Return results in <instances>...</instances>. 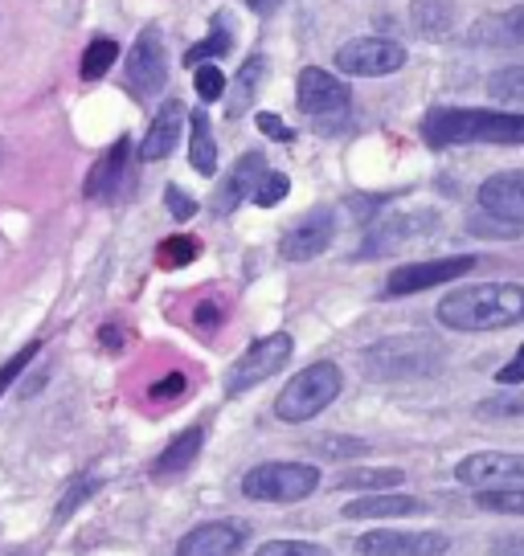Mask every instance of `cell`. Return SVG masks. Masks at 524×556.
I'll return each mask as SVG.
<instances>
[{"instance_id": "obj_1", "label": "cell", "mask_w": 524, "mask_h": 556, "mask_svg": "<svg viewBox=\"0 0 524 556\" xmlns=\"http://www.w3.org/2000/svg\"><path fill=\"white\" fill-rule=\"evenodd\" d=\"M438 324L451 331H500L524 319L521 282H475L442 295L435 307Z\"/></svg>"}, {"instance_id": "obj_21", "label": "cell", "mask_w": 524, "mask_h": 556, "mask_svg": "<svg viewBox=\"0 0 524 556\" xmlns=\"http://www.w3.org/2000/svg\"><path fill=\"white\" fill-rule=\"evenodd\" d=\"M180 127H185V106L176 103V99H169V103L157 111V119H152V127H148V136H144L140 160L157 164V160L169 156V152L176 148V139H180Z\"/></svg>"}, {"instance_id": "obj_32", "label": "cell", "mask_w": 524, "mask_h": 556, "mask_svg": "<svg viewBox=\"0 0 524 556\" xmlns=\"http://www.w3.org/2000/svg\"><path fill=\"white\" fill-rule=\"evenodd\" d=\"M201 254V242L197 238H169V242H160V266H169V270H176V266H189L192 258Z\"/></svg>"}, {"instance_id": "obj_44", "label": "cell", "mask_w": 524, "mask_h": 556, "mask_svg": "<svg viewBox=\"0 0 524 556\" xmlns=\"http://www.w3.org/2000/svg\"><path fill=\"white\" fill-rule=\"evenodd\" d=\"M95 486H99V483H95V479H87V483H74V491H71V495H66V500H62V507H58V516H71L74 504H78V500H87V495H90V491H95Z\"/></svg>"}, {"instance_id": "obj_26", "label": "cell", "mask_w": 524, "mask_h": 556, "mask_svg": "<svg viewBox=\"0 0 524 556\" xmlns=\"http://www.w3.org/2000/svg\"><path fill=\"white\" fill-rule=\"evenodd\" d=\"M189 160L201 176L217 173V139L210 131V119L205 115H192V136H189Z\"/></svg>"}, {"instance_id": "obj_5", "label": "cell", "mask_w": 524, "mask_h": 556, "mask_svg": "<svg viewBox=\"0 0 524 556\" xmlns=\"http://www.w3.org/2000/svg\"><path fill=\"white\" fill-rule=\"evenodd\" d=\"M320 491L312 463H259L242 475V495L254 504H299Z\"/></svg>"}, {"instance_id": "obj_12", "label": "cell", "mask_w": 524, "mask_h": 556, "mask_svg": "<svg viewBox=\"0 0 524 556\" xmlns=\"http://www.w3.org/2000/svg\"><path fill=\"white\" fill-rule=\"evenodd\" d=\"M169 83V50H164V37L160 29H144L132 46V58H127V87L136 90L140 99L148 94H160Z\"/></svg>"}, {"instance_id": "obj_14", "label": "cell", "mask_w": 524, "mask_h": 556, "mask_svg": "<svg viewBox=\"0 0 524 556\" xmlns=\"http://www.w3.org/2000/svg\"><path fill=\"white\" fill-rule=\"evenodd\" d=\"M333 238H336V213L315 208V213H308L296 229H287V233H283L279 250H283V258L287 262H312L333 245Z\"/></svg>"}, {"instance_id": "obj_42", "label": "cell", "mask_w": 524, "mask_h": 556, "mask_svg": "<svg viewBox=\"0 0 524 556\" xmlns=\"http://www.w3.org/2000/svg\"><path fill=\"white\" fill-rule=\"evenodd\" d=\"M496 381L504 384V389H508V384H521L524 381V348L516 352V356H512V361H508L504 368H500V372H496Z\"/></svg>"}, {"instance_id": "obj_39", "label": "cell", "mask_w": 524, "mask_h": 556, "mask_svg": "<svg viewBox=\"0 0 524 556\" xmlns=\"http://www.w3.org/2000/svg\"><path fill=\"white\" fill-rule=\"evenodd\" d=\"M164 205H169V213H173L176 222H189L192 213H197V201H192V197H185V189H176V185H169V189H164Z\"/></svg>"}, {"instance_id": "obj_38", "label": "cell", "mask_w": 524, "mask_h": 556, "mask_svg": "<svg viewBox=\"0 0 524 556\" xmlns=\"http://www.w3.org/2000/svg\"><path fill=\"white\" fill-rule=\"evenodd\" d=\"M34 356H37V344H29V348H21L13 361H4V365H0V397H4V393L17 384V377L25 372V365H29Z\"/></svg>"}, {"instance_id": "obj_2", "label": "cell", "mask_w": 524, "mask_h": 556, "mask_svg": "<svg viewBox=\"0 0 524 556\" xmlns=\"http://www.w3.org/2000/svg\"><path fill=\"white\" fill-rule=\"evenodd\" d=\"M422 136H426L431 148H451V143H524V115L438 106V111H431L422 119Z\"/></svg>"}, {"instance_id": "obj_24", "label": "cell", "mask_w": 524, "mask_h": 556, "mask_svg": "<svg viewBox=\"0 0 524 556\" xmlns=\"http://www.w3.org/2000/svg\"><path fill=\"white\" fill-rule=\"evenodd\" d=\"M262 74H266V58L250 53L246 66L238 70V78H234V90H229V106H226L229 119H242L246 111H250V103H254V94L262 87Z\"/></svg>"}, {"instance_id": "obj_43", "label": "cell", "mask_w": 524, "mask_h": 556, "mask_svg": "<svg viewBox=\"0 0 524 556\" xmlns=\"http://www.w3.org/2000/svg\"><path fill=\"white\" fill-rule=\"evenodd\" d=\"M488 556H524V536H500V540H491Z\"/></svg>"}, {"instance_id": "obj_25", "label": "cell", "mask_w": 524, "mask_h": 556, "mask_svg": "<svg viewBox=\"0 0 524 556\" xmlns=\"http://www.w3.org/2000/svg\"><path fill=\"white\" fill-rule=\"evenodd\" d=\"M406 475L394 467H361V470H345L340 479H336L333 486H340V491H394V486H402Z\"/></svg>"}, {"instance_id": "obj_27", "label": "cell", "mask_w": 524, "mask_h": 556, "mask_svg": "<svg viewBox=\"0 0 524 556\" xmlns=\"http://www.w3.org/2000/svg\"><path fill=\"white\" fill-rule=\"evenodd\" d=\"M475 507L491 516H524V486H479Z\"/></svg>"}, {"instance_id": "obj_23", "label": "cell", "mask_w": 524, "mask_h": 556, "mask_svg": "<svg viewBox=\"0 0 524 556\" xmlns=\"http://www.w3.org/2000/svg\"><path fill=\"white\" fill-rule=\"evenodd\" d=\"M201 442H205V430H201V426H192V430H185L180 438H173V442L164 446V454L152 463V475H157V479H173L180 470H189L192 463H197V454H201Z\"/></svg>"}, {"instance_id": "obj_16", "label": "cell", "mask_w": 524, "mask_h": 556, "mask_svg": "<svg viewBox=\"0 0 524 556\" xmlns=\"http://www.w3.org/2000/svg\"><path fill=\"white\" fill-rule=\"evenodd\" d=\"M467 46H475V50H516V46H524V4L479 17L467 29Z\"/></svg>"}, {"instance_id": "obj_37", "label": "cell", "mask_w": 524, "mask_h": 556, "mask_svg": "<svg viewBox=\"0 0 524 556\" xmlns=\"http://www.w3.org/2000/svg\"><path fill=\"white\" fill-rule=\"evenodd\" d=\"M315 451L328 454V458H361V454L369 451L361 438H340V434H328L315 442Z\"/></svg>"}, {"instance_id": "obj_15", "label": "cell", "mask_w": 524, "mask_h": 556, "mask_svg": "<svg viewBox=\"0 0 524 556\" xmlns=\"http://www.w3.org/2000/svg\"><path fill=\"white\" fill-rule=\"evenodd\" d=\"M246 540V523L234 520H213V523H197L192 532L180 536L176 544V556H238Z\"/></svg>"}, {"instance_id": "obj_35", "label": "cell", "mask_w": 524, "mask_h": 556, "mask_svg": "<svg viewBox=\"0 0 524 556\" xmlns=\"http://www.w3.org/2000/svg\"><path fill=\"white\" fill-rule=\"evenodd\" d=\"M192 83H197V94L205 99V103H217L222 94H226V74L210 62H201V66H192Z\"/></svg>"}, {"instance_id": "obj_41", "label": "cell", "mask_w": 524, "mask_h": 556, "mask_svg": "<svg viewBox=\"0 0 524 556\" xmlns=\"http://www.w3.org/2000/svg\"><path fill=\"white\" fill-rule=\"evenodd\" d=\"M259 131L262 136H271L275 143H291V139H296V131H291L279 115H259Z\"/></svg>"}, {"instance_id": "obj_28", "label": "cell", "mask_w": 524, "mask_h": 556, "mask_svg": "<svg viewBox=\"0 0 524 556\" xmlns=\"http://www.w3.org/2000/svg\"><path fill=\"white\" fill-rule=\"evenodd\" d=\"M229 46H234L229 21H226V13H217V17H213V34L205 37L201 46H192V50L185 53V62H189V66H201V62H210V58H226Z\"/></svg>"}, {"instance_id": "obj_6", "label": "cell", "mask_w": 524, "mask_h": 556, "mask_svg": "<svg viewBox=\"0 0 524 556\" xmlns=\"http://www.w3.org/2000/svg\"><path fill=\"white\" fill-rule=\"evenodd\" d=\"M296 103L303 115H312L315 127L328 136V131H340V123L349 115V87L320 66H308L299 74V94Z\"/></svg>"}, {"instance_id": "obj_30", "label": "cell", "mask_w": 524, "mask_h": 556, "mask_svg": "<svg viewBox=\"0 0 524 556\" xmlns=\"http://www.w3.org/2000/svg\"><path fill=\"white\" fill-rule=\"evenodd\" d=\"M115 58H120V46L111 41V37H95L87 46V53H83V66H78V74L87 78V83H95V78H103L107 70L115 66Z\"/></svg>"}, {"instance_id": "obj_7", "label": "cell", "mask_w": 524, "mask_h": 556, "mask_svg": "<svg viewBox=\"0 0 524 556\" xmlns=\"http://www.w3.org/2000/svg\"><path fill=\"white\" fill-rule=\"evenodd\" d=\"M291 352H296V340H291L287 331H275V336H262V340H254V344L246 348L242 356L229 365L226 393H229V397H238V393H246V389L271 381V377H275V372L291 361Z\"/></svg>"}, {"instance_id": "obj_11", "label": "cell", "mask_w": 524, "mask_h": 556, "mask_svg": "<svg viewBox=\"0 0 524 556\" xmlns=\"http://www.w3.org/2000/svg\"><path fill=\"white\" fill-rule=\"evenodd\" d=\"M357 556H447L451 553V536L447 532H365L352 540Z\"/></svg>"}, {"instance_id": "obj_13", "label": "cell", "mask_w": 524, "mask_h": 556, "mask_svg": "<svg viewBox=\"0 0 524 556\" xmlns=\"http://www.w3.org/2000/svg\"><path fill=\"white\" fill-rule=\"evenodd\" d=\"M454 479L463 486H524V454H500V451H479L467 454L459 467H454Z\"/></svg>"}, {"instance_id": "obj_10", "label": "cell", "mask_w": 524, "mask_h": 556, "mask_svg": "<svg viewBox=\"0 0 524 556\" xmlns=\"http://www.w3.org/2000/svg\"><path fill=\"white\" fill-rule=\"evenodd\" d=\"M467 270H475L472 254H459V258H431V262H410V266H398L389 282H385V299L398 295H419V291H431V287H442V282H454Z\"/></svg>"}, {"instance_id": "obj_22", "label": "cell", "mask_w": 524, "mask_h": 556, "mask_svg": "<svg viewBox=\"0 0 524 556\" xmlns=\"http://www.w3.org/2000/svg\"><path fill=\"white\" fill-rule=\"evenodd\" d=\"M410 21L426 41H442V37H451L459 9H454V0H410Z\"/></svg>"}, {"instance_id": "obj_36", "label": "cell", "mask_w": 524, "mask_h": 556, "mask_svg": "<svg viewBox=\"0 0 524 556\" xmlns=\"http://www.w3.org/2000/svg\"><path fill=\"white\" fill-rule=\"evenodd\" d=\"M467 229H472L475 238H516L524 226H512V222H504V217H491V213H475L472 222H467Z\"/></svg>"}, {"instance_id": "obj_45", "label": "cell", "mask_w": 524, "mask_h": 556, "mask_svg": "<svg viewBox=\"0 0 524 556\" xmlns=\"http://www.w3.org/2000/svg\"><path fill=\"white\" fill-rule=\"evenodd\" d=\"M197 324L205 331H213L222 324V307H217V303H201V307H197Z\"/></svg>"}, {"instance_id": "obj_33", "label": "cell", "mask_w": 524, "mask_h": 556, "mask_svg": "<svg viewBox=\"0 0 524 556\" xmlns=\"http://www.w3.org/2000/svg\"><path fill=\"white\" fill-rule=\"evenodd\" d=\"M287 192H291V180H287V176H283V173H262V180L254 185V192H250V201H254V205H262V208H275Z\"/></svg>"}, {"instance_id": "obj_19", "label": "cell", "mask_w": 524, "mask_h": 556, "mask_svg": "<svg viewBox=\"0 0 524 556\" xmlns=\"http://www.w3.org/2000/svg\"><path fill=\"white\" fill-rule=\"evenodd\" d=\"M426 511L422 500L414 495H394V491H369L361 500L345 507V520H398V516H419Z\"/></svg>"}, {"instance_id": "obj_8", "label": "cell", "mask_w": 524, "mask_h": 556, "mask_svg": "<svg viewBox=\"0 0 524 556\" xmlns=\"http://www.w3.org/2000/svg\"><path fill=\"white\" fill-rule=\"evenodd\" d=\"M406 66V46L394 37H352L336 50V70L352 78H382Z\"/></svg>"}, {"instance_id": "obj_20", "label": "cell", "mask_w": 524, "mask_h": 556, "mask_svg": "<svg viewBox=\"0 0 524 556\" xmlns=\"http://www.w3.org/2000/svg\"><path fill=\"white\" fill-rule=\"evenodd\" d=\"M127 160H132V139H115V148L103 152V160L90 168L87 176V197L90 201H107L123 189L127 180Z\"/></svg>"}, {"instance_id": "obj_46", "label": "cell", "mask_w": 524, "mask_h": 556, "mask_svg": "<svg viewBox=\"0 0 524 556\" xmlns=\"http://www.w3.org/2000/svg\"><path fill=\"white\" fill-rule=\"evenodd\" d=\"M246 4H250L259 17H275V13L283 9V0H246Z\"/></svg>"}, {"instance_id": "obj_17", "label": "cell", "mask_w": 524, "mask_h": 556, "mask_svg": "<svg viewBox=\"0 0 524 556\" xmlns=\"http://www.w3.org/2000/svg\"><path fill=\"white\" fill-rule=\"evenodd\" d=\"M262 173H266V156H262V152H246V156L229 168L226 180L217 185V192H213V205H210L213 213H217V217H229V213H234V208L242 205L246 197L254 192V185L262 180Z\"/></svg>"}, {"instance_id": "obj_4", "label": "cell", "mask_w": 524, "mask_h": 556, "mask_svg": "<svg viewBox=\"0 0 524 556\" xmlns=\"http://www.w3.org/2000/svg\"><path fill=\"white\" fill-rule=\"evenodd\" d=\"M345 389V377L333 361H315L303 372H296V381L275 397V417L296 426V421H312L315 414H324Z\"/></svg>"}, {"instance_id": "obj_9", "label": "cell", "mask_w": 524, "mask_h": 556, "mask_svg": "<svg viewBox=\"0 0 524 556\" xmlns=\"http://www.w3.org/2000/svg\"><path fill=\"white\" fill-rule=\"evenodd\" d=\"M438 226L435 213H389V217H377L369 233L361 238L357 245V254L352 262H373V258H385V254H394L398 245L414 242L422 233H431Z\"/></svg>"}, {"instance_id": "obj_31", "label": "cell", "mask_w": 524, "mask_h": 556, "mask_svg": "<svg viewBox=\"0 0 524 556\" xmlns=\"http://www.w3.org/2000/svg\"><path fill=\"white\" fill-rule=\"evenodd\" d=\"M488 94L508 106H524V66H504L488 78Z\"/></svg>"}, {"instance_id": "obj_29", "label": "cell", "mask_w": 524, "mask_h": 556, "mask_svg": "<svg viewBox=\"0 0 524 556\" xmlns=\"http://www.w3.org/2000/svg\"><path fill=\"white\" fill-rule=\"evenodd\" d=\"M475 414L484 417V421H524V393L508 384V393H496V397L479 401Z\"/></svg>"}, {"instance_id": "obj_18", "label": "cell", "mask_w": 524, "mask_h": 556, "mask_svg": "<svg viewBox=\"0 0 524 556\" xmlns=\"http://www.w3.org/2000/svg\"><path fill=\"white\" fill-rule=\"evenodd\" d=\"M479 208L524 226V173H496L479 185Z\"/></svg>"}, {"instance_id": "obj_34", "label": "cell", "mask_w": 524, "mask_h": 556, "mask_svg": "<svg viewBox=\"0 0 524 556\" xmlns=\"http://www.w3.org/2000/svg\"><path fill=\"white\" fill-rule=\"evenodd\" d=\"M254 556H333L324 544H312V540H266L259 544Z\"/></svg>"}, {"instance_id": "obj_40", "label": "cell", "mask_w": 524, "mask_h": 556, "mask_svg": "<svg viewBox=\"0 0 524 556\" xmlns=\"http://www.w3.org/2000/svg\"><path fill=\"white\" fill-rule=\"evenodd\" d=\"M185 372H169V377H164V381H157L152 384V389H148V397L152 401H173V397H180V393H185Z\"/></svg>"}, {"instance_id": "obj_3", "label": "cell", "mask_w": 524, "mask_h": 556, "mask_svg": "<svg viewBox=\"0 0 524 556\" xmlns=\"http://www.w3.org/2000/svg\"><path fill=\"white\" fill-rule=\"evenodd\" d=\"M442 344L431 336H385L361 352L369 381H422L442 368Z\"/></svg>"}]
</instances>
